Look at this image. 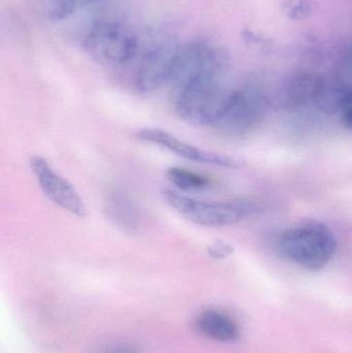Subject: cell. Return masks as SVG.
<instances>
[{
    "label": "cell",
    "instance_id": "cell-16",
    "mask_svg": "<svg viewBox=\"0 0 352 353\" xmlns=\"http://www.w3.org/2000/svg\"><path fill=\"white\" fill-rule=\"evenodd\" d=\"M339 112L343 125L352 130V91L346 93L343 97Z\"/></svg>",
    "mask_w": 352,
    "mask_h": 353
},
{
    "label": "cell",
    "instance_id": "cell-1",
    "mask_svg": "<svg viewBox=\"0 0 352 353\" xmlns=\"http://www.w3.org/2000/svg\"><path fill=\"white\" fill-rule=\"evenodd\" d=\"M227 56L213 43L194 41L180 47L169 83L172 97L211 85L220 84Z\"/></svg>",
    "mask_w": 352,
    "mask_h": 353
},
{
    "label": "cell",
    "instance_id": "cell-13",
    "mask_svg": "<svg viewBox=\"0 0 352 353\" xmlns=\"http://www.w3.org/2000/svg\"><path fill=\"white\" fill-rule=\"evenodd\" d=\"M165 176L178 190H203V189L208 188L210 185V180L206 176L200 175V174L189 171L184 168H169L165 172Z\"/></svg>",
    "mask_w": 352,
    "mask_h": 353
},
{
    "label": "cell",
    "instance_id": "cell-2",
    "mask_svg": "<svg viewBox=\"0 0 352 353\" xmlns=\"http://www.w3.org/2000/svg\"><path fill=\"white\" fill-rule=\"evenodd\" d=\"M278 252L308 272L324 269L337 250L334 232L318 221H306L284 230L277 239Z\"/></svg>",
    "mask_w": 352,
    "mask_h": 353
},
{
    "label": "cell",
    "instance_id": "cell-4",
    "mask_svg": "<svg viewBox=\"0 0 352 353\" xmlns=\"http://www.w3.org/2000/svg\"><path fill=\"white\" fill-rule=\"evenodd\" d=\"M236 91L222 84L187 91L173 97L174 107L184 121L196 126H215L233 105Z\"/></svg>",
    "mask_w": 352,
    "mask_h": 353
},
{
    "label": "cell",
    "instance_id": "cell-8",
    "mask_svg": "<svg viewBox=\"0 0 352 353\" xmlns=\"http://www.w3.org/2000/svg\"><path fill=\"white\" fill-rule=\"evenodd\" d=\"M269 103L268 95L256 87L237 90L231 109L215 128L229 136H243L262 119Z\"/></svg>",
    "mask_w": 352,
    "mask_h": 353
},
{
    "label": "cell",
    "instance_id": "cell-7",
    "mask_svg": "<svg viewBox=\"0 0 352 353\" xmlns=\"http://www.w3.org/2000/svg\"><path fill=\"white\" fill-rule=\"evenodd\" d=\"M29 165L39 188L52 203L76 217H86L87 207L78 191L52 168L47 159L34 155L29 161Z\"/></svg>",
    "mask_w": 352,
    "mask_h": 353
},
{
    "label": "cell",
    "instance_id": "cell-12",
    "mask_svg": "<svg viewBox=\"0 0 352 353\" xmlns=\"http://www.w3.org/2000/svg\"><path fill=\"white\" fill-rule=\"evenodd\" d=\"M196 327L202 335L218 342L235 341L239 338V330L227 315L216 310H206L196 319Z\"/></svg>",
    "mask_w": 352,
    "mask_h": 353
},
{
    "label": "cell",
    "instance_id": "cell-15",
    "mask_svg": "<svg viewBox=\"0 0 352 353\" xmlns=\"http://www.w3.org/2000/svg\"><path fill=\"white\" fill-rule=\"evenodd\" d=\"M233 253V246L225 241H216L208 247V254L210 255L211 259H216V261L227 259Z\"/></svg>",
    "mask_w": 352,
    "mask_h": 353
},
{
    "label": "cell",
    "instance_id": "cell-17",
    "mask_svg": "<svg viewBox=\"0 0 352 353\" xmlns=\"http://www.w3.org/2000/svg\"><path fill=\"white\" fill-rule=\"evenodd\" d=\"M107 353H138V352H136V348L132 345L122 344V345L116 346Z\"/></svg>",
    "mask_w": 352,
    "mask_h": 353
},
{
    "label": "cell",
    "instance_id": "cell-5",
    "mask_svg": "<svg viewBox=\"0 0 352 353\" xmlns=\"http://www.w3.org/2000/svg\"><path fill=\"white\" fill-rule=\"evenodd\" d=\"M138 39L121 23L103 21L93 25L85 39L89 55L103 64L126 63L138 54Z\"/></svg>",
    "mask_w": 352,
    "mask_h": 353
},
{
    "label": "cell",
    "instance_id": "cell-14",
    "mask_svg": "<svg viewBox=\"0 0 352 353\" xmlns=\"http://www.w3.org/2000/svg\"><path fill=\"white\" fill-rule=\"evenodd\" d=\"M93 1L95 0H48L47 14L52 20H62Z\"/></svg>",
    "mask_w": 352,
    "mask_h": 353
},
{
    "label": "cell",
    "instance_id": "cell-6",
    "mask_svg": "<svg viewBox=\"0 0 352 353\" xmlns=\"http://www.w3.org/2000/svg\"><path fill=\"white\" fill-rule=\"evenodd\" d=\"M179 49L173 39L165 37H157L145 47L134 79L140 92H154L169 82Z\"/></svg>",
    "mask_w": 352,
    "mask_h": 353
},
{
    "label": "cell",
    "instance_id": "cell-11",
    "mask_svg": "<svg viewBox=\"0 0 352 353\" xmlns=\"http://www.w3.org/2000/svg\"><path fill=\"white\" fill-rule=\"evenodd\" d=\"M109 219L124 232L134 234L140 228L141 212L134 197L120 187L110 188L103 199Z\"/></svg>",
    "mask_w": 352,
    "mask_h": 353
},
{
    "label": "cell",
    "instance_id": "cell-10",
    "mask_svg": "<svg viewBox=\"0 0 352 353\" xmlns=\"http://www.w3.org/2000/svg\"><path fill=\"white\" fill-rule=\"evenodd\" d=\"M326 83L327 79L316 72L293 74L283 87L280 103L289 110L300 109L310 103L316 105Z\"/></svg>",
    "mask_w": 352,
    "mask_h": 353
},
{
    "label": "cell",
    "instance_id": "cell-3",
    "mask_svg": "<svg viewBox=\"0 0 352 353\" xmlns=\"http://www.w3.org/2000/svg\"><path fill=\"white\" fill-rule=\"evenodd\" d=\"M163 195L165 201L180 215L205 228L233 225L254 211L249 203L198 201L173 189H165Z\"/></svg>",
    "mask_w": 352,
    "mask_h": 353
},
{
    "label": "cell",
    "instance_id": "cell-9",
    "mask_svg": "<svg viewBox=\"0 0 352 353\" xmlns=\"http://www.w3.org/2000/svg\"><path fill=\"white\" fill-rule=\"evenodd\" d=\"M136 138L142 142L151 143L161 148L167 149L177 157L187 161L216 165L225 169H241L246 165L243 159L198 148L189 143H186L185 141L180 140L177 137L161 128H143L136 132Z\"/></svg>",
    "mask_w": 352,
    "mask_h": 353
}]
</instances>
